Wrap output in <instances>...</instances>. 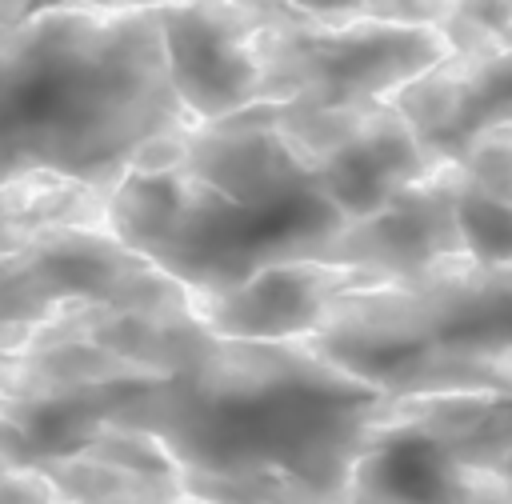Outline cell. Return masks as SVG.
I'll use <instances>...</instances> for the list:
<instances>
[{
	"label": "cell",
	"mask_w": 512,
	"mask_h": 504,
	"mask_svg": "<svg viewBox=\"0 0 512 504\" xmlns=\"http://www.w3.org/2000/svg\"><path fill=\"white\" fill-rule=\"evenodd\" d=\"M164 368L120 428L152 440L196 504H348L356 464L392 400L308 340L248 344L192 312L160 328Z\"/></svg>",
	"instance_id": "1"
},
{
	"label": "cell",
	"mask_w": 512,
	"mask_h": 504,
	"mask_svg": "<svg viewBox=\"0 0 512 504\" xmlns=\"http://www.w3.org/2000/svg\"><path fill=\"white\" fill-rule=\"evenodd\" d=\"M188 124L156 8L0 4V188L68 180L108 196Z\"/></svg>",
	"instance_id": "2"
},
{
	"label": "cell",
	"mask_w": 512,
	"mask_h": 504,
	"mask_svg": "<svg viewBox=\"0 0 512 504\" xmlns=\"http://www.w3.org/2000/svg\"><path fill=\"white\" fill-rule=\"evenodd\" d=\"M172 316L88 308L0 352V464L32 472L56 504H196L164 452L120 428L164 368Z\"/></svg>",
	"instance_id": "3"
},
{
	"label": "cell",
	"mask_w": 512,
	"mask_h": 504,
	"mask_svg": "<svg viewBox=\"0 0 512 504\" xmlns=\"http://www.w3.org/2000/svg\"><path fill=\"white\" fill-rule=\"evenodd\" d=\"M308 344L388 400L500 388L512 380V268L456 260L352 292Z\"/></svg>",
	"instance_id": "4"
},
{
	"label": "cell",
	"mask_w": 512,
	"mask_h": 504,
	"mask_svg": "<svg viewBox=\"0 0 512 504\" xmlns=\"http://www.w3.org/2000/svg\"><path fill=\"white\" fill-rule=\"evenodd\" d=\"M440 16L444 4H264L256 104H392L448 56Z\"/></svg>",
	"instance_id": "5"
},
{
	"label": "cell",
	"mask_w": 512,
	"mask_h": 504,
	"mask_svg": "<svg viewBox=\"0 0 512 504\" xmlns=\"http://www.w3.org/2000/svg\"><path fill=\"white\" fill-rule=\"evenodd\" d=\"M348 504H512V380L392 400L356 464Z\"/></svg>",
	"instance_id": "6"
},
{
	"label": "cell",
	"mask_w": 512,
	"mask_h": 504,
	"mask_svg": "<svg viewBox=\"0 0 512 504\" xmlns=\"http://www.w3.org/2000/svg\"><path fill=\"white\" fill-rule=\"evenodd\" d=\"M88 308L188 316V296L108 224L52 228L0 256V352Z\"/></svg>",
	"instance_id": "7"
},
{
	"label": "cell",
	"mask_w": 512,
	"mask_h": 504,
	"mask_svg": "<svg viewBox=\"0 0 512 504\" xmlns=\"http://www.w3.org/2000/svg\"><path fill=\"white\" fill-rule=\"evenodd\" d=\"M440 28L448 56L392 108L432 164H456L472 144L512 132V4H444Z\"/></svg>",
	"instance_id": "8"
},
{
	"label": "cell",
	"mask_w": 512,
	"mask_h": 504,
	"mask_svg": "<svg viewBox=\"0 0 512 504\" xmlns=\"http://www.w3.org/2000/svg\"><path fill=\"white\" fill-rule=\"evenodd\" d=\"M284 108L292 136L312 156L324 192L332 204L352 220L380 212L396 192L420 184L432 168L428 152L420 148L416 132L392 104L372 108H344V112H316V108Z\"/></svg>",
	"instance_id": "9"
},
{
	"label": "cell",
	"mask_w": 512,
	"mask_h": 504,
	"mask_svg": "<svg viewBox=\"0 0 512 504\" xmlns=\"http://www.w3.org/2000/svg\"><path fill=\"white\" fill-rule=\"evenodd\" d=\"M160 48L176 104L192 124L256 104V36L264 4H160Z\"/></svg>",
	"instance_id": "10"
},
{
	"label": "cell",
	"mask_w": 512,
	"mask_h": 504,
	"mask_svg": "<svg viewBox=\"0 0 512 504\" xmlns=\"http://www.w3.org/2000/svg\"><path fill=\"white\" fill-rule=\"evenodd\" d=\"M364 288H380V280L328 260H292L248 276L220 296L188 300V312L204 332L224 340L296 344L312 340L332 308Z\"/></svg>",
	"instance_id": "11"
},
{
	"label": "cell",
	"mask_w": 512,
	"mask_h": 504,
	"mask_svg": "<svg viewBox=\"0 0 512 504\" xmlns=\"http://www.w3.org/2000/svg\"><path fill=\"white\" fill-rule=\"evenodd\" d=\"M324 260L368 272L380 284H404L464 260L456 224V164L432 168L420 184L396 192L380 212L352 220Z\"/></svg>",
	"instance_id": "12"
},
{
	"label": "cell",
	"mask_w": 512,
	"mask_h": 504,
	"mask_svg": "<svg viewBox=\"0 0 512 504\" xmlns=\"http://www.w3.org/2000/svg\"><path fill=\"white\" fill-rule=\"evenodd\" d=\"M104 224V196L68 180H28L0 188V256L52 228Z\"/></svg>",
	"instance_id": "13"
},
{
	"label": "cell",
	"mask_w": 512,
	"mask_h": 504,
	"mask_svg": "<svg viewBox=\"0 0 512 504\" xmlns=\"http://www.w3.org/2000/svg\"><path fill=\"white\" fill-rule=\"evenodd\" d=\"M456 224L464 240V260L480 268H512V204L488 196L456 168Z\"/></svg>",
	"instance_id": "14"
},
{
	"label": "cell",
	"mask_w": 512,
	"mask_h": 504,
	"mask_svg": "<svg viewBox=\"0 0 512 504\" xmlns=\"http://www.w3.org/2000/svg\"><path fill=\"white\" fill-rule=\"evenodd\" d=\"M496 136H500V132H496ZM504 136H512V132H504Z\"/></svg>",
	"instance_id": "15"
}]
</instances>
